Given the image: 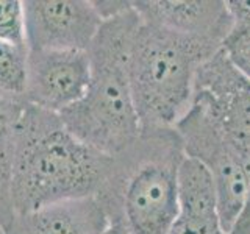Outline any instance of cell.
Returning a JSON list of instances; mask_svg holds the SVG:
<instances>
[{
  "instance_id": "obj_9",
  "label": "cell",
  "mask_w": 250,
  "mask_h": 234,
  "mask_svg": "<svg viewBox=\"0 0 250 234\" xmlns=\"http://www.w3.org/2000/svg\"><path fill=\"white\" fill-rule=\"evenodd\" d=\"M131 6L146 23L219 44L233 28L224 0H135Z\"/></svg>"
},
{
  "instance_id": "obj_4",
  "label": "cell",
  "mask_w": 250,
  "mask_h": 234,
  "mask_svg": "<svg viewBox=\"0 0 250 234\" xmlns=\"http://www.w3.org/2000/svg\"><path fill=\"white\" fill-rule=\"evenodd\" d=\"M222 44L141 20L131 39L128 78L141 130L175 128L189 111L200 66Z\"/></svg>"
},
{
  "instance_id": "obj_7",
  "label": "cell",
  "mask_w": 250,
  "mask_h": 234,
  "mask_svg": "<svg viewBox=\"0 0 250 234\" xmlns=\"http://www.w3.org/2000/svg\"><path fill=\"white\" fill-rule=\"evenodd\" d=\"M28 50H80L92 44L104 19L89 0H25Z\"/></svg>"
},
{
  "instance_id": "obj_3",
  "label": "cell",
  "mask_w": 250,
  "mask_h": 234,
  "mask_svg": "<svg viewBox=\"0 0 250 234\" xmlns=\"http://www.w3.org/2000/svg\"><path fill=\"white\" fill-rule=\"evenodd\" d=\"M185 156L175 128L141 130L113 156L96 195L108 220H121L130 234H167L178 213V169Z\"/></svg>"
},
{
  "instance_id": "obj_8",
  "label": "cell",
  "mask_w": 250,
  "mask_h": 234,
  "mask_svg": "<svg viewBox=\"0 0 250 234\" xmlns=\"http://www.w3.org/2000/svg\"><path fill=\"white\" fill-rule=\"evenodd\" d=\"M89 75L88 52L28 50L23 101L61 114L83 98Z\"/></svg>"
},
{
  "instance_id": "obj_2",
  "label": "cell",
  "mask_w": 250,
  "mask_h": 234,
  "mask_svg": "<svg viewBox=\"0 0 250 234\" xmlns=\"http://www.w3.org/2000/svg\"><path fill=\"white\" fill-rule=\"evenodd\" d=\"M139 23L131 5L104 20L86 50L91 62L88 89L60 114L69 131L108 156L124 152L141 133L128 78L130 45Z\"/></svg>"
},
{
  "instance_id": "obj_6",
  "label": "cell",
  "mask_w": 250,
  "mask_h": 234,
  "mask_svg": "<svg viewBox=\"0 0 250 234\" xmlns=\"http://www.w3.org/2000/svg\"><path fill=\"white\" fill-rule=\"evenodd\" d=\"M192 105L203 109L239 153L250 152V80L222 49L200 66Z\"/></svg>"
},
{
  "instance_id": "obj_15",
  "label": "cell",
  "mask_w": 250,
  "mask_h": 234,
  "mask_svg": "<svg viewBox=\"0 0 250 234\" xmlns=\"http://www.w3.org/2000/svg\"><path fill=\"white\" fill-rule=\"evenodd\" d=\"M221 49L231 64L250 80V25L233 23Z\"/></svg>"
},
{
  "instance_id": "obj_5",
  "label": "cell",
  "mask_w": 250,
  "mask_h": 234,
  "mask_svg": "<svg viewBox=\"0 0 250 234\" xmlns=\"http://www.w3.org/2000/svg\"><path fill=\"white\" fill-rule=\"evenodd\" d=\"M175 130L185 155L203 164L213 176L219 215L225 233H229L247 195V179L238 150L197 105H191Z\"/></svg>"
},
{
  "instance_id": "obj_11",
  "label": "cell",
  "mask_w": 250,
  "mask_h": 234,
  "mask_svg": "<svg viewBox=\"0 0 250 234\" xmlns=\"http://www.w3.org/2000/svg\"><path fill=\"white\" fill-rule=\"evenodd\" d=\"M108 217L96 197L16 215L6 234H104Z\"/></svg>"
},
{
  "instance_id": "obj_16",
  "label": "cell",
  "mask_w": 250,
  "mask_h": 234,
  "mask_svg": "<svg viewBox=\"0 0 250 234\" xmlns=\"http://www.w3.org/2000/svg\"><path fill=\"white\" fill-rule=\"evenodd\" d=\"M233 23L250 25V0H230L227 2Z\"/></svg>"
},
{
  "instance_id": "obj_17",
  "label": "cell",
  "mask_w": 250,
  "mask_h": 234,
  "mask_svg": "<svg viewBox=\"0 0 250 234\" xmlns=\"http://www.w3.org/2000/svg\"><path fill=\"white\" fill-rule=\"evenodd\" d=\"M104 234H130V231L125 228V225L121 220L111 218V220H108V225H106Z\"/></svg>"
},
{
  "instance_id": "obj_13",
  "label": "cell",
  "mask_w": 250,
  "mask_h": 234,
  "mask_svg": "<svg viewBox=\"0 0 250 234\" xmlns=\"http://www.w3.org/2000/svg\"><path fill=\"white\" fill-rule=\"evenodd\" d=\"M28 50L0 42V97L21 101L25 94Z\"/></svg>"
},
{
  "instance_id": "obj_1",
  "label": "cell",
  "mask_w": 250,
  "mask_h": 234,
  "mask_svg": "<svg viewBox=\"0 0 250 234\" xmlns=\"http://www.w3.org/2000/svg\"><path fill=\"white\" fill-rule=\"evenodd\" d=\"M113 156L84 144L60 114L23 101L16 123L11 200L16 215L96 197Z\"/></svg>"
},
{
  "instance_id": "obj_14",
  "label": "cell",
  "mask_w": 250,
  "mask_h": 234,
  "mask_svg": "<svg viewBox=\"0 0 250 234\" xmlns=\"http://www.w3.org/2000/svg\"><path fill=\"white\" fill-rule=\"evenodd\" d=\"M0 42L28 50L25 10L21 0H0Z\"/></svg>"
},
{
  "instance_id": "obj_12",
  "label": "cell",
  "mask_w": 250,
  "mask_h": 234,
  "mask_svg": "<svg viewBox=\"0 0 250 234\" xmlns=\"http://www.w3.org/2000/svg\"><path fill=\"white\" fill-rule=\"evenodd\" d=\"M22 103L23 100L16 101L0 97V225L5 231L16 217L11 200V174L16 123Z\"/></svg>"
},
{
  "instance_id": "obj_18",
  "label": "cell",
  "mask_w": 250,
  "mask_h": 234,
  "mask_svg": "<svg viewBox=\"0 0 250 234\" xmlns=\"http://www.w3.org/2000/svg\"><path fill=\"white\" fill-rule=\"evenodd\" d=\"M0 234H6V231H5V228L2 225H0Z\"/></svg>"
},
{
  "instance_id": "obj_10",
  "label": "cell",
  "mask_w": 250,
  "mask_h": 234,
  "mask_svg": "<svg viewBox=\"0 0 250 234\" xmlns=\"http://www.w3.org/2000/svg\"><path fill=\"white\" fill-rule=\"evenodd\" d=\"M167 234H227L209 172L185 158L178 169V213Z\"/></svg>"
}]
</instances>
